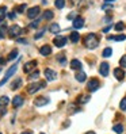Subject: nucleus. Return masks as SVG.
Returning a JSON list of instances; mask_svg holds the SVG:
<instances>
[{
    "label": "nucleus",
    "mask_w": 126,
    "mask_h": 134,
    "mask_svg": "<svg viewBox=\"0 0 126 134\" xmlns=\"http://www.w3.org/2000/svg\"><path fill=\"white\" fill-rule=\"evenodd\" d=\"M99 45V38L96 34H94V33H90L84 37V46L85 48H88V49H95L96 46Z\"/></svg>",
    "instance_id": "f257e3e1"
},
{
    "label": "nucleus",
    "mask_w": 126,
    "mask_h": 134,
    "mask_svg": "<svg viewBox=\"0 0 126 134\" xmlns=\"http://www.w3.org/2000/svg\"><path fill=\"white\" fill-rule=\"evenodd\" d=\"M17 69H18V65L15 64V65H12V66H11L8 70H7V72H6V75H4V77H3V80L0 81V87H3V85L7 83V80H8V79H10L11 76H14V73L17 72Z\"/></svg>",
    "instance_id": "f03ea898"
},
{
    "label": "nucleus",
    "mask_w": 126,
    "mask_h": 134,
    "mask_svg": "<svg viewBox=\"0 0 126 134\" xmlns=\"http://www.w3.org/2000/svg\"><path fill=\"white\" fill-rule=\"evenodd\" d=\"M45 87H46V81H39V83H35V84H30L27 87V92L29 93H34L39 88H45Z\"/></svg>",
    "instance_id": "7ed1b4c3"
},
{
    "label": "nucleus",
    "mask_w": 126,
    "mask_h": 134,
    "mask_svg": "<svg viewBox=\"0 0 126 134\" xmlns=\"http://www.w3.org/2000/svg\"><path fill=\"white\" fill-rule=\"evenodd\" d=\"M99 87H100V83H99L98 79H91V80L88 81V84H87V88H88V91H91V92L96 91Z\"/></svg>",
    "instance_id": "20e7f679"
},
{
    "label": "nucleus",
    "mask_w": 126,
    "mask_h": 134,
    "mask_svg": "<svg viewBox=\"0 0 126 134\" xmlns=\"http://www.w3.org/2000/svg\"><path fill=\"white\" fill-rule=\"evenodd\" d=\"M49 103V98L48 96H39V98H37L35 100H34V106H37V107H41V106H46Z\"/></svg>",
    "instance_id": "39448f33"
},
{
    "label": "nucleus",
    "mask_w": 126,
    "mask_h": 134,
    "mask_svg": "<svg viewBox=\"0 0 126 134\" xmlns=\"http://www.w3.org/2000/svg\"><path fill=\"white\" fill-rule=\"evenodd\" d=\"M19 34H20V27H19V26L14 25V26L10 27V30H8V35H10V38H15V37H18Z\"/></svg>",
    "instance_id": "423d86ee"
},
{
    "label": "nucleus",
    "mask_w": 126,
    "mask_h": 134,
    "mask_svg": "<svg viewBox=\"0 0 126 134\" xmlns=\"http://www.w3.org/2000/svg\"><path fill=\"white\" fill-rule=\"evenodd\" d=\"M53 43L57 46V48H62V46L67 45V38L65 37H56L53 39Z\"/></svg>",
    "instance_id": "0eeeda50"
},
{
    "label": "nucleus",
    "mask_w": 126,
    "mask_h": 134,
    "mask_svg": "<svg viewBox=\"0 0 126 134\" xmlns=\"http://www.w3.org/2000/svg\"><path fill=\"white\" fill-rule=\"evenodd\" d=\"M39 7H33V8H30L29 11H27V16L30 18V19H35L38 15H39Z\"/></svg>",
    "instance_id": "6e6552de"
},
{
    "label": "nucleus",
    "mask_w": 126,
    "mask_h": 134,
    "mask_svg": "<svg viewBox=\"0 0 126 134\" xmlns=\"http://www.w3.org/2000/svg\"><path fill=\"white\" fill-rule=\"evenodd\" d=\"M45 76H46V79H48L49 81H53V80H56L57 79V73L54 72L53 69H45Z\"/></svg>",
    "instance_id": "1a4fd4ad"
},
{
    "label": "nucleus",
    "mask_w": 126,
    "mask_h": 134,
    "mask_svg": "<svg viewBox=\"0 0 126 134\" xmlns=\"http://www.w3.org/2000/svg\"><path fill=\"white\" fill-rule=\"evenodd\" d=\"M108 69H110V66H108V62H102L100 64V66H99V73L102 75V76H107L108 75Z\"/></svg>",
    "instance_id": "9d476101"
},
{
    "label": "nucleus",
    "mask_w": 126,
    "mask_h": 134,
    "mask_svg": "<svg viewBox=\"0 0 126 134\" xmlns=\"http://www.w3.org/2000/svg\"><path fill=\"white\" fill-rule=\"evenodd\" d=\"M114 76H115L117 80L122 81L123 79H125V70H123L122 68H115V69H114Z\"/></svg>",
    "instance_id": "9b49d317"
},
{
    "label": "nucleus",
    "mask_w": 126,
    "mask_h": 134,
    "mask_svg": "<svg viewBox=\"0 0 126 134\" xmlns=\"http://www.w3.org/2000/svg\"><path fill=\"white\" fill-rule=\"evenodd\" d=\"M23 102H25V99H23L20 95H17V96L12 99V106L14 107H20L23 104Z\"/></svg>",
    "instance_id": "f8f14e48"
},
{
    "label": "nucleus",
    "mask_w": 126,
    "mask_h": 134,
    "mask_svg": "<svg viewBox=\"0 0 126 134\" xmlns=\"http://www.w3.org/2000/svg\"><path fill=\"white\" fill-rule=\"evenodd\" d=\"M35 66H37V61H30V62H27V64L23 66V70H25L26 73H30V70H33Z\"/></svg>",
    "instance_id": "ddd939ff"
},
{
    "label": "nucleus",
    "mask_w": 126,
    "mask_h": 134,
    "mask_svg": "<svg viewBox=\"0 0 126 134\" xmlns=\"http://www.w3.org/2000/svg\"><path fill=\"white\" fill-rule=\"evenodd\" d=\"M83 26H84V19H83V18L77 16V18L73 19V27H75V29H81Z\"/></svg>",
    "instance_id": "4468645a"
},
{
    "label": "nucleus",
    "mask_w": 126,
    "mask_h": 134,
    "mask_svg": "<svg viewBox=\"0 0 126 134\" xmlns=\"http://www.w3.org/2000/svg\"><path fill=\"white\" fill-rule=\"evenodd\" d=\"M39 53H41L42 56H49V54L52 53V48L49 45H45V46H42V48L39 49Z\"/></svg>",
    "instance_id": "2eb2a0df"
},
{
    "label": "nucleus",
    "mask_w": 126,
    "mask_h": 134,
    "mask_svg": "<svg viewBox=\"0 0 126 134\" xmlns=\"http://www.w3.org/2000/svg\"><path fill=\"white\" fill-rule=\"evenodd\" d=\"M108 39H110V41L121 42V41H125L126 37H125V34H119V35H110V37H108Z\"/></svg>",
    "instance_id": "dca6fc26"
},
{
    "label": "nucleus",
    "mask_w": 126,
    "mask_h": 134,
    "mask_svg": "<svg viewBox=\"0 0 126 134\" xmlns=\"http://www.w3.org/2000/svg\"><path fill=\"white\" fill-rule=\"evenodd\" d=\"M53 16H54V14L50 10H46L42 14V19H45V20H50V19H53Z\"/></svg>",
    "instance_id": "f3484780"
},
{
    "label": "nucleus",
    "mask_w": 126,
    "mask_h": 134,
    "mask_svg": "<svg viewBox=\"0 0 126 134\" xmlns=\"http://www.w3.org/2000/svg\"><path fill=\"white\" fill-rule=\"evenodd\" d=\"M20 85H22V79H19V77H18L17 80H14V81H12V84H11V90H12V91H15V90H18Z\"/></svg>",
    "instance_id": "a211bd4d"
},
{
    "label": "nucleus",
    "mask_w": 126,
    "mask_h": 134,
    "mask_svg": "<svg viewBox=\"0 0 126 134\" xmlns=\"http://www.w3.org/2000/svg\"><path fill=\"white\" fill-rule=\"evenodd\" d=\"M70 68L72 69H80L81 68V62L79 60H72L70 61Z\"/></svg>",
    "instance_id": "6ab92c4d"
},
{
    "label": "nucleus",
    "mask_w": 126,
    "mask_h": 134,
    "mask_svg": "<svg viewBox=\"0 0 126 134\" xmlns=\"http://www.w3.org/2000/svg\"><path fill=\"white\" fill-rule=\"evenodd\" d=\"M79 39H80V34L77 33V31H73V33H70V41L73 43L79 42Z\"/></svg>",
    "instance_id": "aec40b11"
},
{
    "label": "nucleus",
    "mask_w": 126,
    "mask_h": 134,
    "mask_svg": "<svg viewBox=\"0 0 126 134\" xmlns=\"http://www.w3.org/2000/svg\"><path fill=\"white\" fill-rule=\"evenodd\" d=\"M85 79H87V75H85L84 72H79V73H76V80H77V81L83 83V81H85Z\"/></svg>",
    "instance_id": "412c9836"
},
{
    "label": "nucleus",
    "mask_w": 126,
    "mask_h": 134,
    "mask_svg": "<svg viewBox=\"0 0 126 134\" xmlns=\"http://www.w3.org/2000/svg\"><path fill=\"white\" fill-rule=\"evenodd\" d=\"M8 103H10L8 96H0V106H2V107H6Z\"/></svg>",
    "instance_id": "4be33fe9"
},
{
    "label": "nucleus",
    "mask_w": 126,
    "mask_h": 134,
    "mask_svg": "<svg viewBox=\"0 0 126 134\" xmlns=\"http://www.w3.org/2000/svg\"><path fill=\"white\" fill-rule=\"evenodd\" d=\"M50 31H52V33H54V34H58L60 31H61V29H60V26L57 25V23H53V25L50 26Z\"/></svg>",
    "instance_id": "5701e85b"
},
{
    "label": "nucleus",
    "mask_w": 126,
    "mask_h": 134,
    "mask_svg": "<svg viewBox=\"0 0 126 134\" xmlns=\"http://www.w3.org/2000/svg\"><path fill=\"white\" fill-rule=\"evenodd\" d=\"M88 100H90V95H81L80 98L77 99V102H79V103H80V104H84V103H87Z\"/></svg>",
    "instance_id": "b1692460"
},
{
    "label": "nucleus",
    "mask_w": 126,
    "mask_h": 134,
    "mask_svg": "<svg viewBox=\"0 0 126 134\" xmlns=\"http://www.w3.org/2000/svg\"><path fill=\"white\" fill-rule=\"evenodd\" d=\"M113 130H114L115 133H118V134H121V133L123 131V126H122L121 123H118V125H114V127H113Z\"/></svg>",
    "instance_id": "393cba45"
},
{
    "label": "nucleus",
    "mask_w": 126,
    "mask_h": 134,
    "mask_svg": "<svg viewBox=\"0 0 126 134\" xmlns=\"http://www.w3.org/2000/svg\"><path fill=\"white\" fill-rule=\"evenodd\" d=\"M54 5L57 7V8H64V5H65V0H56V2H54Z\"/></svg>",
    "instance_id": "a878e982"
},
{
    "label": "nucleus",
    "mask_w": 126,
    "mask_h": 134,
    "mask_svg": "<svg viewBox=\"0 0 126 134\" xmlns=\"http://www.w3.org/2000/svg\"><path fill=\"white\" fill-rule=\"evenodd\" d=\"M102 54H103V57H110V56L113 54V49H111V48H106Z\"/></svg>",
    "instance_id": "bb28decb"
},
{
    "label": "nucleus",
    "mask_w": 126,
    "mask_h": 134,
    "mask_svg": "<svg viewBox=\"0 0 126 134\" xmlns=\"http://www.w3.org/2000/svg\"><path fill=\"white\" fill-rule=\"evenodd\" d=\"M6 7L4 5H2L0 7V20H4V18H6Z\"/></svg>",
    "instance_id": "cd10ccee"
},
{
    "label": "nucleus",
    "mask_w": 126,
    "mask_h": 134,
    "mask_svg": "<svg viewBox=\"0 0 126 134\" xmlns=\"http://www.w3.org/2000/svg\"><path fill=\"white\" fill-rule=\"evenodd\" d=\"M38 77H39V72H38V70H34L33 75H30V76H29V80H30V81H33V80H35V79H38Z\"/></svg>",
    "instance_id": "c85d7f7f"
},
{
    "label": "nucleus",
    "mask_w": 126,
    "mask_h": 134,
    "mask_svg": "<svg viewBox=\"0 0 126 134\" xmlns=\"http://www.w3.org/2000/svg\"><path fill=\"white\" fill-rule=\"evenodd\" d=\"M125 29V25H123V22H118L117 25H115V30L117 31H122Z\"/></svg>",
    "instance_id": "c756f323"
},
{
    "label": "nucleus",
    "mask_w": 126,
    "mask_h": 134,
    "mask_svg": "<svg viewBox=\"0 0 126 134\" xmlns=\"http://www.w3.org/2000/svg\"><path fill=\"white\" fill-rule=\"evenodd\" d=\"M119 108L122 110V111H126V96L121 100V103H119Z\"/></svg>",
    "instance_id": "7c9ffc66"
},
{
    "label": "nucleus",
    "mask_w": 126,
    "mask_h": 134,
    "mask_svg": "<svg viewBox=\"0 0 126 134\" xmlns=\"http://www.w3.org/2000/svg\"><path fill=\"white\" fill-rule=\"evenodd\" d=\"M57 60H58V62H60L61 65H65V64H67V58H65V56H58Z\"/></svg>",
    "instance_id": "2f4dec72"
},
{
    "label": "nucleus",
    "mask_w": 126,
    "mask_h": 134,
    "mask_svg": "<svg viewBox=\"0 0 126 134\" xmlns=\"http://www.w3.org/2000/svg\"><path fill=\"white\" fill-rule=\"evenodd\" d=\"M25 8H26V4H22V5H17V8H15V11H17V12H23V11H25Z\"/></svg>",
    "instance_id": "473e14b6"
},
{
    "label": "nucleus",
    "mask_w": 126,
    "mask_h": 134,
    "mask_svg": "<svg viewBox=\"0 0 126 134\" xmlns=\"http://www.w3.org/2000/svg\"><path fill=\"white\" fill-rule=\"evenodd\" d=\"M17 56H18V50H12V52L8 54V60H14Z\"/></svg>",
    "instance_id": "72a5a7b5"
},
{
    "label": "nucleus",
    "mask_w": 126,
    "mask_h": 134,
    "mask_svg": "<svg viewBox=\"0 0 126 134\" xmlns=\"http://www.w3.org/2000/svg\"><path fill=\"white\" fill-rule=\"evenodd\" d=\"M119 64H121V66H122V68H126V54L121 57V60H119Z\"/></svg>",
    "instance_id": "f704fd0d"
},
{
    "label": "nucleus",
    "mask_w": 126,
    "mask_h": 134,
    "mask_svg": "<svg viewBox=\"0 0 126 134\" xmlns=\"http://www.w3.org/2000/svg\"><path fill=\"white\" fill-rule=\"evenodd\" d=\"M4 31H6V27H2V29H0V39L4 38Z\"/></svg>",
    "instance_id": "c9c22d12"
},
{
    "label": "nucleus",
    "mask_w": 126,
    "mask_h": 134,
    "mask_svg": "<svg viewBox=\"0 0 126 134\" xmlns=\"http://www.w3.org/2000/svg\"><path fill=\"white\" fill-rule=\"evenodd\" d=\"M6 114V108L4 107H2V106H0V118H2L3 115Z\"/></svg>",
    "instance_id": "e433bc0d"
},
{
    "label": "nucleus",
    "mask_w": 126,
    "mask_h": 134,
    "mask_svg": "<svg viewBox=\"0 0 126 134\" xmlns=\"http://www.w3.org/2000/svg\"><path fill=\"white\" fill-rule=\"evenodd\" d=\"M43 33H45V31H43V30H42V31H39V33H38L37 35H35V38H37V39H38V38H41V37L43 35Z\"/></svg>",
    "instance_id": "4c0bfd02"
},
{
    "label": "nucleus",
    "mask_w": 126,
    "mask_h": 134,
    "mask_svg": "<svg viewBox=\"0 0 126 134\" xmlns=\"http://www.w3.org/2000/svg\"><path fill=\"white\" fill-rule=\"evenodd\" d=\"M38 23H39V19H37L34 23H31V27H33V29H34V27H37V26H38Z\"/></svg>",
    "instance_id": "58836bf2"
},
{
    "label": "nucleus",
    "mask_w": 126,
    "mask_h": 134,
    "mask_svg": "<svg viewBox=\"0 0 126 134\" xmlns=\"http://www.w3.org/2000/svg\"><path fill=\"white\" fill-rule=\"evenodd\" d=\"M8 18H10V19H14V18H15V14H14V12H10V14H8Z\"/></svg>",
    "instance_id": "ea45409f"
},
{
    "label": "nucleus",
    "mask_w": 126,
    "mask_h": 134,
    "mask_svg": "<svg viewBox=\"0 0 126 134\" xmlns=\"http://www.w3.org/2000/svg\"><path fill=\"white\" fill-rule=\"evenodd\" d=\"M110 29H111V26H107V27H105V29H103V33H107V31H110Z\"/></svg>",
    "instance_id": "a19ab883"
},
{
    "label": "nucleus",
    "mask_w": 126,
    "mask_h": 134,
    "mask_svg": "<svg viewBox=\"0 0 126 134\" xmlns=\"http://www.w3.org/2000/svg\"><path fill=\"white\" fill-rule=\"evenodd\" d=\"M3 65H4V58L0 57V66H3Z\"/></svg>",
    "instance_id": "79ce46f5"
},
{
    "label": "nucleus",
    "mask_w": 126,
    "mask_h": 134,
    "mask_svg": "<svg viewBox=\"0 0 126 134\" xmlns=\"http://www.w3.org/2000/svg\"><path fill=\"white\" fill-rule=\"evenodd\" d=\"M110 8H113V7L111 5H106V4L103 5V10H110Z\"/></svg>",
    "instance_id": "37998d69"
},
{
    "label": "nucleus",
    "mask_w": 126,
    "mask_h": 134,
    "mask_svg": "<svg viewBox=\"0 0 126 134\" xmlns=\"http://www.w3.org/2000/svg\"><path fill=\"white\" fill-rule=\"evenodd\" d=\"M20 134H33L31 131H23V133H20Z\"/></svg>",
    "instance_id": "c03bdc74"
},
{
    "label": "nucleus",
    "mask_w": 126,
    "mask_h": 134,
    "mask_svg": "<svg viewBox=\"0 0 126 134\" xmlns=\"http://www.w3.org/2000/svg\"><path fill=\"white\" fill-rule=\"evenodd\" d=\"M85 134H96L95 131H88V133H85Z\"/></svg>",
    "instance_id": "a18cd8bd"
},
{
    "label": "nucleus",
    "mask_w": 126,
    "mask_h": 134,
    "mask_svg": "<svg viewBox=\"0 0 126 134\" xmlns=\"http://www.w3.org/2000/svg\"><path fill=\"white\" fill-rule=\"evenodd\" d=\"M106 2H114V0H106Z\"/></svg>",
    "instance_id": "49530a36"
},
{
    "label": "nucleus",
    "mask_w": 126,
    "mask_h": 134,
    "mask_svg": "<svg viewBox=\"0 0 126 134\" xmlns=\"http://www.w3.org/2000/svg\"><path fill=\"white\" fill-rule=\"evenodd\" d=\"M0 134H2V133H0Z\"/></svg>",
    "instance_id": "de8ad7c7"
},
{
    "label": "nucleus",
    "mask_w": 126,
    "mask_h": 134,
    "mask_svg": "<svg viewBox=\"0 0 126 134\" xmlns=\"http://www.w3.org/2000/svg\"><path fill=\"white\" fill-rule=\"evenodd\" d=\"M41 134H42V133H41Z\"/></svg>",
    "instance_id": "09e8293b"
}]
</instances>
